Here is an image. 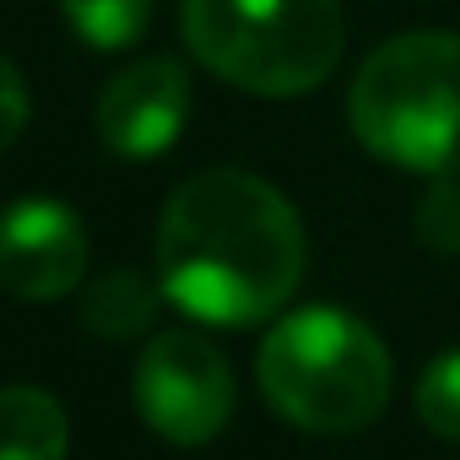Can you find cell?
Masks as SVG:
<instances>
[{"label":"cell","mask_w":460,"mask_h":460,"mask_svg":"<svg viewBox=\"0 0 460 460\" xmlns=\"http://www.w3.org/2000/svg\"><path fill=\"white\" fill-rule=\"evenodd\" d=\"M309 261L293 200L244 168L184 179L157 222V288L200 325L244 331L298 293Z\"/></svg>","instance_id":"obj_1"},{"label":"cell","mask_w":460,"mask_h":460,"mask_svg":"<svg viewBox=\"0 0 460 460\" xmlns=\"http://www.w3.org/2000/svg\"><path fill=\"white\" fill-rule=\"evenodd\" d=\"M261 395L277 417L304 433H358L368 428L395 385L390 347L347 309L309 304L271 325L255 358Z\"/></svg>","instance_id":"obj_2"},{"label":"cell","mask_w":460,"mask_h":460,"mask_svg":"<svg viewBox=\"0 0 460 460\" xmlns=\"http://www.w3.org/2000/svg\"><path fill=\"white\" fill-rule=\"evenodd\" d=\"M363 152L406 173H460V33H401L379 44L347 93Z\"/></svg>","instance_id":"obj_3"},{"label":"cell","mask_w":460,"mask_h":460,"mask_svg":"<svg viewBox=\"0 0 460 460\" xmlns=\"http://www.w3.org/2000/svg\"><path fill=\"white\" fill-rule=\"evenodd\" d=\"M179 28L211 76L255 98L314 93L347 49L341 0H184Z\"/></svg>","instance_id":"obj_4"},{"label":"cell","mask_w":460,"mask_h":460,"mask_svg":"<svg viewBox=\"0 0 460 460\" xmlns=\"http://www.w3.org/2000/svg\"><path fill=\"white\" fill-rule=\"evenodd\" d=\"M136 411L168 444H211L234 417V368L195 331H163L136 363Z\"/></svg>","instance_id":"obj_5"},{"label":"cell","mask_w":460,"mask_h":460,"mask_svg":"<svg viewBox=\"0 0 460 460\" xmlns=\"http://www.w3.org/2000/svg\"><path fill=\"white\" fill-rule=\"evenodd\" d=\"M87 271V227L49 195H22L0 211V288L22 304L66 298Z\"/></svg>","instance_id":"obj_6"},{"label":"cell","mask_w":460,"mask_h":460,"mask_svg":"<svg viewBox=\"0 0 460 460\" xmlns=\"http://www.w3.org/2000/svg\"><path fill=\"white\" fill-rule=\"evenodd\" d=\"M190 119V76L173 55H152L109 76L98 93V141L114 157H163Z\"/></svg>","instance_id":"obj_7"},{"label":"cell","mask_w":460,"mask_h":460,"mask_svg":"<svg viewBox=\"0 0 460 460\" xmlns=\"http://www.w3.org/2000/svg\"><path fill=\"white\" fill-rule=\"evenodd\" d=\"M66 406L39 385H0V460H66Z\"/></svg>","instance_id":"obj_8"},{"label":"cell","mask_w":460,"mask_h":460,"mask_svg":"<svg viewBox=\"0 0 460 460\" xmlns=\"http://www.w3.org/2000/svg\"><path fill=\"white\" fill-rule=\"evenodd\" d=\"M157 293H163V288H152L141 271H109V277H98V282L82 293L76 314H82V325H87L93 336H103V341H130V336H141V331L152 325Z\"/></svg>","instance_id":"obj_9"},{"label":"cell","mask_w":460,"mask_h":460,"mask_svg":"<svg viewBox=\"0 0 460 460\" xmlns=\"http://www.w3.org/2000/svg\"><path fill=\"white\" fill-rule=\"evenodd\" d=\"M60 12L93 49H125L146 33L152 0H60Z\"/></svg>","instance_id":"obj_10"},{"label":"cell","mask_w":460,"mask_h":460,"mask_svg":"<svg viewBox=\"0 0 460 460\" xmlns=\"http://www.w3.org/2000/svg\"><path fill=\"white\" fill-rule=\"evenodd\" d=\"M417 417L428 433L460 444V347L438 352L417 379Z\"/></svg>","instance_id":"obj_11"},{"label":"cell","mask_w":460,"mask_h":460,"mask_svg":"<svg viewBox=\"0 0 460 460\" xmlns=\"http://www.w3.org/2000/svg\"><path fill=\"white\" fill-rule=\"evenodd\" d=\"M417 239L438 255H460V173H433L417 200Z\"/></svg>","instance_id":"obj_12"},{"label":"cell","mask_w":460,"mask_h":460,"mask_svg":"<svg viewBox=\"0 0 460 460\" xmlns=\"http://www.w3.org/2000/svg\"><path fill=\"white\" fill-rule=\"evenodd\" d=\"M22 130H28V82L6 55H0V152H6Z\"/></svg>","instance_id":"obj_13"}]
</instances>
